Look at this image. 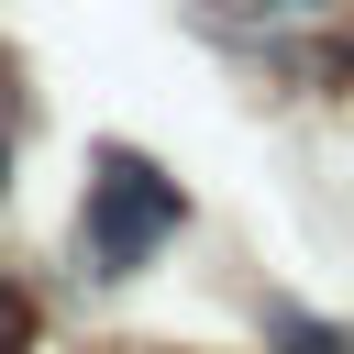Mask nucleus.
I'll return each mask as SVG.
<instances>
[{
    "label": "nucleus",
    "mask_w": 354,
    "mask_h": 354,
    "mask_svg": "<svg viewBox=\"0 0 354 354\" xmlns=\"http://www.w3.org/2000/svg\"><path fill=\"white\" fill-rule=\"evenodd\" d=\"M177 221H188V199H177V177L155 155H133V144L88 155V210H77V266L88 277H133Z\"/></svg>",
    "instance_id": "1"
},
{
    "label": "nucleus",
    "mask_w": 354,
    "mask_h": 354,
    "mask_svg": "<svg viewBox=\"0 0 354 354\" xmlns=\"http://www.w3.org/2000/svg\"><path fill=\"white\" fill-rule=\"evenodd\" d=\"M0 199H11V122H0Z\"/></svg>",
    "instance_id": "4"
},
{
    "label": "nucleus",
    "mask_w": 354,
    "mask_h": 354,
    "mask_svg": "<svg viewBox=\"0 0 354 354\" xmlns=\"http://www.w3.org/2000/svg\"><path fill=\"white\" fill-rule=\"evenodd\" d=\"M277 343H288V354H343V332H332V321H299V310H277Z\"/></svg>",
    "instance_id": "2"
},
{
    "label": "nucleus",
    "mask_w": 354,
    "mask_h": 354,
    "mask_svg": "<svg viewBox=\"0 0 354 354\" xmlns=\"http://www.w3.org/2000/svg\"><path fill=\"white\" fill-rule=\"evenodd\" d=\"M22 332H33V310H22V288L0 277V354H22Z\"/></svg>",
    "instance_id": "3"
}]
</instances>
